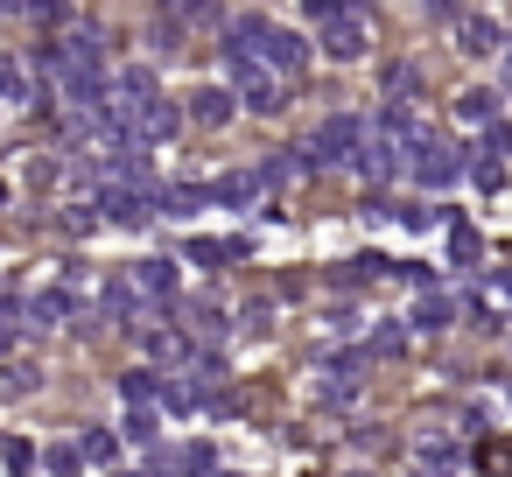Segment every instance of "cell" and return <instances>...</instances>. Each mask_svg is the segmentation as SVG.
<instances>
[{"instance_id":"9","label":"cell","mask_w":512,"mask_h":477,"mask_svg":"<svg viewBox=\"0 0 512 477\" xmlns=\"http://www.w3.org/2000/svg\"><path fill=\"white\" fill-rule=\"evenodd\" d=\"M260 197H267V176L260 169H232V176L211 183V204H232V211H260Z\"/></svg>"},{"instance_id":"5","label":"cell","mask_w":512,"mask_h":477,"mask_svg":"<svg viewBox=\"0 0 512 477\" xmlns=\"http://www.w3.org/2000/svg\"><path fill=\"white\" fill-rule=\"evenodd\" d=\"M358 386H365V351H337V358L316 372V400H323V407H351Z\"/></svg>"},{"instance_id":"27","label":"cell","mask_w":512,"mask_h":477,"mask_svg":"<svg viewBox=\"0 0 512 477\" xmlns=\"http://www.w3.org/2000/svg\"><path fill=\"white\" fill-rule=\"evenodd\" d=\"M78 449H85V463H120V435L113 428H78Z\"/></svg>"},{"instance_id":"14","label":"cell","mask_w":512,"mask_h":477,"mask_svg":"<svg viewBox=\"0 0 512 477\" xmlns=\"http://www.w3.org/2000/svg\"><path fill=\"white\" fill-rule=\"evenodd\" d=\"M232 113H239V92H218V85L190 92V120H197V127H225Z\"/></svg>"},{"instance_id":"37","label":"cell","mask_w":512,"mask_h":477,"mask_svg":"<svg viewBox=\"0 0 512 477\" xmlns=\"http://www.w3.org/2000/svg\"><path fill=\"white\" fill-rule=\"evenodd\" d=\"M435 218H442V211H428V204H400V225H407V232H428Z\"/></svg>"},{"instance_id":"4","label":"cell","mask_w":512,"mask_h":477,"mask_svg":"<svg viewBox=\"0 0 512 477\" xmlns=\"http://www.w3.org/2000/svg\"><path fill=\"white\" fill-rule=\"evenodd\" d=\"M358 141H365V120L330 113V120L316 127V141H309V162H316V169H351V162H358Z\"/></svg>"},{"instance_id":"8","label":"cell","mask_w":512,"mask_h":477,"mask_svg":"<svg viewBox=\"0 0 512 477\" xmlns=\"http://www.w3.org/2000/svg\"><path fill=\"white\" fill-rule=\"evenodd\" d=\"M176 134H183V106H169V99L155 92V99L134 113V141H148V148H169Z\"/></svg>"},{"instance_id":"42","label":"cell","mask_w":512,"mask_h":477,"mask_svg":"<svg viewBox=\"0 0 512 477\" xmlns=\"http://www.w3.org/2000/svg\"><path fill=\"white\" fill-rule=\"evenodd\" d=\"M274 323V302H246V330H267Z\"/></svg>"},{"instance_id":"17","label":"cell","mask_w":512,"mask_h":477,"mask_svg":"<svg viewBox=\"0 0 512 477\" xmlns=\"http://www.w3.org/2000/svg\"><path fill=\"white\" fill-rule=\"evenodd\" d=\"M309 169H316V162H309V141H302V148L267 155V169H260V176H267V190H281V183H295V176H309Z\"/></svg>"},{"instance_id":"25","label":"cell","mask_w":512,"mask_h":477,"mask_svg":"<svg viewBox=\"0 0 512 477\" xmlns=\"http://www.w3.org/2000/svg\"><path fill=\"white\" fill-rule=\"evenodd\" d=\"M0 99H8V106H29L36 92H29V64L22 57H0Z\"/></svg>"},{"instance_id":"46","label":"cell","mask_w":512,"mask_h":477,"mask_svg":"<svg viewBox=\"0 0 512 477\" xmlns=\"http://www.w3.org/2000/svg\"><path fill=\"white\" fill-rule=\"evenodd\" d=\"M0 15H29V0H0Z\"/></svg>"},{"instance_id":"19","label":"cell","mask_w":512,"mask_h":477,"mask_svg":"<svg viewBox=\"0 0 512 477\" xmlns=\"http://www.w3.org/2000/svg\"><path fill=\"white\" fill-rule=\"evenodd\" d=\"M141 295H148V288H141L134 274H127V281H106V316H113V323H134V316H148V309H141Z\"/></svg>"},{"instance_id":"43","label":"cell","mask_w":512,"mask_h":477,"mask_svg":"<svg viewBox=\"0 0 512 477\" xmlns=\"http://www.w3.org/2000/svg\"><path fill=\"white\" fill-rule=\"evenodd\" d=\"M421 8H428V15H442V22H463V15H456V0H421Z\"/></svg>"},{"instance_id":"18","label":"cell","mask_w":512,"mask_h":477,"mask_svg":"<svg viewBox=\"0 0 512 477\" xmlns=\"http://www.w3.org/2000/svg\"><path fill=\"white\" fill-rule=\"evenodd\" d=\"M134 281H141L155 302H176V260H162V253H155V260H134Z\"/></svg>"},{"instance_id":"2","label":"cell","mask_w":512,"mask_h":477,"mask_svg":"<svg viewBox=\"0 0 512 477\" xmlns=\"http://www.w3.org/2000/svg\"><path fill=\"white\" fill-rule=\"evenodd\" d=\"M407 169H414V183H428V190H442V183H456V176H463V148H456L449 134H435V127H421V134L407 141Z\"/></svg>"},{"instance_id":"11","label":"cell","mask_w":512,"mask_h":477,"mask_svg":"<svg viewBox=\"0 0 512 477\" xmlns=\"http://www.w3.org/2000/svg\"><path fill=\"white\" fill-rule=\"evenodd\" d=\"M141 344H148V358H155L162 372L190 365V344H183V330H169V323H148V330H141Z\"/></svg>"},{"instance_id":"1","label":"cell","mask_w":512,"mask_h":477,"mask_svg":"<svg viewBox=\"0 0 512 477\" xmlns=\"http://www.w3.org/2000/svg\"><path fill=\"white\" fill-rule=\"evenodd\" d=\"M225 57H260V64L281 71V78H302V71H309V36H295V29L267 22V15H239V22L225 29Z\"/></svg>"},{"instance_id":"47","label":"cell","mask_w":512,"mask_h":477,"mask_svg":"<svg viewBox=\"0 0 512 477\" xmlns=\"http://www.w3.org/2000/svg\"><path fill=\"white\" fill-rule=\"evenodd\" d=\"M498 288H505V295H512V274H498Z\"/></svg>"},{"instance_id":"35","label":"cell","mask_w":512,"mask_h":477,"mask_svg":"<svg viewBox=\"0 0 512 477\" xmlns=\"http://www.w3.org/2000/svg\"><path fill=\"white\" fill-rule=\"evenodd\" d=\"M29 386H36V365H22V358L0 365V393H29Z\"/></svg>"},{"instance_id":"48","label":"cell","mask_w":512,"mask_h":477,"mask_svg":"<svg viewBox=\"0 0 512 477\" xmlns=\"http://www.w3.org/2000/svg\"><path fill=\"white\" fill-rule=\"evenodd\" d=\"M211 477H239V470H211Z\"/></svg>"},{"instance_id":"29","label":"cell","mask_w":512,"mask_h":477,"mask_svg":"<svg viewBox=\"0 0 512 477\" xmlns=\"http://www.w3.org/2000/svg\"><path fill=\"white\" fill-rule=\"evenodd\" d=\"M43 470H50V477H78V470H85V449H78V442H50V449H43Z\"/></svg>"},{"instance_id":"7","label":"cell","mask_w":512,"mask_h":477,"mask_svg":"<svg viewBox=\"0 0 512 477\" xmlns=\"http://www.w3.org/2000/svg\"><path fill=\"white\" fill-rule=\"evenodd\" d=\"M148 204H155V190H141V183H99L106 225H148Z\"/></svg>"},{"instance_id":"6","label":"cell","mask_w":512,"mask_h":477,"mask_svg":"<svg viewBox=\"0 0 512 477\" xmlns=\"http://www.w3.org/2000/svg\"><path fill=\"white\" fill-rule=\"evenodd\" d=\"M323 50H330L337 64H358V57L372 50V22H365L358 8H344L337 22H323Z\"/></svg>"},{"instance_id":"22","label":"cell","mask_w":512,"mask_h":477,"mask_svg":"<svg viewBox=\"0 0 512 477\" xmlns=\"http://www.w3.org/2000/svg\"><path fill=\"white\" fill-rule=\"evenodd\" d=\"M449 260H456V267H477V260H484V239H477V225L449 218Z\"/></svg>"},{"instance_id":"50","label":"cell","mask_w":512,"mask_h":477,"mask_svg":"<svg viewBox=\"0 0 512 477\" xmlns=\"http://www.w3.org/2000/svg\"><path fill=\"white\" fill-rule=\"evenodd\" d=\"M351 477H372V470H351Z\"/></svg>"},{"instance_id":"10","label":"cell","mask_w":512,"mask_h":477,"mask_svg":"<svg viewBox=\"0 0 512 477\" xmlns=\"http://www.w3.org/2000/svg\"><path fill=\"white\" fill-rule=\"evenodd\" d=\"M456 50H463V57H505V29L484 22V15H463V22H456Z\"/></svg>"},{"instance_id":"13","label":"cell","mask_w":512,"mask_h":477,"mask_svg":"<svg viewBox=\"0 0 512 477\" xmlns=\"http://www.w3.org/2000/svg\"><path fill=\"white\" fill-rule=\"evenodd\" d=\"M155 8H162V15H176L183 29H232L218 0H155Z\"/></svg>"},{"instance_id":"33","label":"cell","mask_w":512,"mask_h":477,"mask_svg":"<svg viewBox=\"0 0 512 477\" xmlns=\"http://www.w3.org/2000/svg\"><path fill=\"white\" fill-rule=\"evenodd\" d=\"M470 176H477V190H498V183H505V169H498V148H477V155H470Z\"/></svg>"},{"instance_id":"30","label":"cell","mask_w":512,"mask_h":477,"mask_svg":"<svg viewBox=\"0 0 512 477\" xmlns=\"http://www.w3.org/2000/svg\"><path fill=\"white\" fill-rule=\"evenodd\" d=\"M0 463H8V477H29L36 470V442L29 435H8V442H0Z\"/></svg>"},{"instance_id":"45","label":"cell","mask_w":512,"mask_h":477,"mask_svg":"<svg viewBox=\"0 0 512 477\" xmlns=\"http://www.w3.org/2000/svg\"><path fill=\"white\" fill-rule=\"evenodd\" d=\"M15 351V323H0V358H8Z\"/></svg>"},{"instance_id":"28","label":"cell","mask_w":512,"mask_h":477,"mask_svg":"<svg viewBox=\"0 0 512 477\" xmlns=\"http://www.w3.org/2000/svg\"><path fill=\"white\" fill-rule=\"evenodd\" d=\"M183 50V22L176 15H155V29H148V57H176Z\"/></svg>"},{"instance_id":"39","label":"cell","mask_w":512,"mask_h":477,"mask_svg":"<svg viewBox=\"0 0 512 477\" xmlns=\"http://www.w3.org/2000/svg\"><path fill=\"white\" fill-rule=\"evenodd\" d=\"M344 8H351V0H302V15H309V22H337Z\"/></svg>"},{"instance_id":"49","label":"cell","mask_w":512,"mask_h":477,"mask_svg":"<svg viewBox=\"0 0 512 477\" xmlns=\"http://www.w3.org/2000/svg\"><path fill=\"white\" fill-rule=\"evenodd\" d=\"M0 204H8V183H0Z\"/></svg>"},{"instance_id":"40","label":"cell","mask_w":512,"mask_h":477,"mask_svg":"<svg viewBox=\"0 0 512 477\" xmlns=\"http://www.w3.org/2000/svg\"><path fill=\"white\" fill-rule=\"evenodd\" d=\"M393 281H407V288H435V274H428V267H414V260H400V267H393Z\"/></svg>"},{"instance_id":"12","label":"cell","mask_w":512,"mask_h":477,"mask_svg":"<svg viewBox=\"0 0 512 477\" xmlns=\"http://www.w3.org/2000/svg\"><path fill=\"white\" fill-rule=\"evenodd\" d=\"M197 407H204V386L190 379V365L162 372V414H197Z\"/></svg>"},{"instance_id":"21","label":"cell","mask_w":512,"mask_h":477,"mask_svg":"<svg viewBox=\"0 0 512 477\" xmlns=\"http://www.w3.org/2000/svg\"><path fill=\"white\" fill-rule=\"evenodd\" d=\"M204 204H211V190H204V183H176V190H162V197H155V211H169V218H197Z\"/></svg>"},{"instance_id":"41","label":"cell","mask_w":512,"mask_h":477,"mask_svg":"<svg viewBox=\"0 0 512 477\" xmlns=\"http://www.w3.org/2000/svg\"><path fill=\"white\" fill-rule=\"evenodd\" d=\"M99 218H106V211H64V232H92Z\"/></svg>"},{"instance_id":"15","label":"cell","mask_w":512,"mask_h":477,"mask_svg":"<svg viewBox=\"0 0 512 477\" xmlns=\"http://www.w3.org/2000/svg\"><path fill=\"white\" fill-rule=\"evenodd\" d=\"M71 316V295L64 288H43V295H29V309H22V330H57Z\"/></svg>"},{"instance_id":"3","label":"cell","mask_w":512,"mask_h":477,"mask_svg":"<svg viewBox=\"0 0 512 477\" xmlns=\"http://www.w3.org/2000/svg\"><path fill=\"white\" fill-rule=\"evenodd\" d=\"M225 64H232V85H239V106H246V113H260V120H267V113H281V106H288L281 71H267L260 57H225Z\"/></svg>"},{"instance_id":"23","label":"cell","mask_w":512,"mask_h":477,"mask_svg":"<svg viewBox=\"0 0 512 477\" xmlns=\"http://www.w3.org/2000/svg\"><path fill=\"white\" fill-rule=\"evenodd\" d=\"M127 407H162V372H120Z\"/></svg>"},{"instance_id":"34","label":"cell","mask_w":512,"mask_h":477,"mask_svg":"<svg viewBox=\"0 0 512 477\" xmlns=\"http://www.w3.org/2000/svg\"><path fill=\"white\" fill-rule=\"evenodd\" d=\"M393 351H407V323H379L372 330V358H393Z\"/></svg>"},{"instance_id":"38","label":"cell","mask_w":512,"mask_h":477,"mask_svg":"<svg viewBox=\"0 0 512 477\" xmlns=\"http://www.w3.org/2000/svg\"><path fill=\"white\" fill-rule=\"evenodd\" d=\"M127 435H134V442H155V407H134V414H127Z\"/></svg>"},{"instance_id":"20","label":"cell","mask_w":512,"mask_h":477,"mask_svg":"<svg viewBox=\"0 0 512 477\" xmlns=\"http://www.w3.org/2000/svg\"><path fill=\"white\" fill-rule=\"evenodd\" d=\"M176 316H183L197 337H225V309H218L211 295H190V302H176Z\"/></svg>"},{"instance_id":"16","label":"cell","mask_w":512,"mask_h":477,"mask_svg":"<svg viewBox=\"0 0 512 477\" xmlns=\"http://www.w3.org/2000/svg\"><path fill=\"white\" fill-rule=\"evenodd\" d=\"M407 323H414L421 337H435V330H449V323H456V302H449V295H435V288H421V302H414V316H407Z\"/></svg>"},{"instance_id":"32","label":"cell","mask_w":512,"mask_h":477,"mask_svg":"<svg viewBox=\"0 0 512 477\" xmlns=\"http://www.w3.org/2000/svg\"><path fill=\"white\" fill-rule=\"evenodd\" d=\"M477 477H512V442H484L477 449Z\"/></svg>"},{"instance_id":"26","label":"cell","mask_w":512,"mask_h":477,"mask_svg":"<svg viewBox=\"0 0 512 477\" xmlns=\"http://www.w3.org/2000/svg\"><path fill=\"white\" fill-rule=\"evenodd\" d=\"M456 120H463V127H491V120H498V92H463V99H456Z\"/></svg>"},{"instance_id":"36","label":"cell","mask_w":512,"mask_h":477,"mask_svg":"<svg viewBox=\"0 0 512 477\" xmlns=\"http://www.w3.org/2000/svg\"><path fill=\"white\" fill-rule=\"evenodd\" d=\"M414 85H421L414 64H393V71H386V92H393V99H414Z\"/></svg>"},{"instance_id":"31","label":"cell","mask_w":512,"mask_h":477,"mask_svg":"<svg viewBox=\"0 0 512 477\" xmlns=\"http://www.w3.org/2000/svg\"><path fill=\"white\" fill-rule=\"evenodd\" d=\"M421 463H435L442 477L456 470V435H421Z\"/></svg>"},{"instance_id":"44","label":"cell","mask_w":512,"mask_h":477,"mask_svg":"<svg viewBox=\"0 0 512 477\" xmlns=\"http://www.w3.org/2000/svg\"><path fill=\"white\" fill-rule=\"evenodd\" d=\"M498 85H505V92H512V50H505V57H498Z\"/></svg>"},{"instance_id":"24","label":"cell","mask_w":512,"mask_h":477,"mask_svg":"<svg viewBox=\"0 0 512 477\" xmlns=\"http://www.w3.org/2000/svg\"><path fill=\"white\" fill-rule=\"evenodd\" d=\"M29 29H43V36H57V29H71V0H29V15H22Z\"/></svg>"}]
</instances>
